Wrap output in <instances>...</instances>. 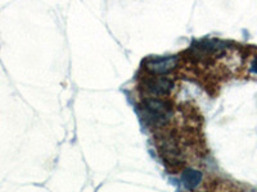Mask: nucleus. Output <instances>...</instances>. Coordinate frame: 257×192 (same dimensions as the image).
I'll return each mask as SVG.
<instances>
[{
    "instance_id": "obj_1",
    "label": "nucleus",
    "mask_w": 257,
    "mask_h": 192,
    "mask_svg": "<svg viewBox=\"0 0 257 192\" xmlns=\"http://www.w3.org/2000/svg\"><path fill=\"white\" fill-rule=\"evenodd\" d=\"M143 88L149 98H164L175 88V84L171 78L162 77L161 74H152L144 82Z\"/></svg>"
},
{
    "instance_id": "obj_2",
    "label": "nucleus",
    "mask_w": 257,
    "mask_h": 192,
    "mask_svg": "<svg viewBox=\"0 0 257 192\" xmlns=\"http://www.w3.org/2000/svg\"><path fill=\"white\" fill-rule=\"evenodd\" d=\"M176 64H178V60L175 56L151 59L147 62V70L151 74H165V73L171 72L176 67Z\"/></svg>"
},
{
    "instance_id": "obj_3",
    "label": "nucleus",
    "mask_w": 257,
    "mask_h": 192,
    "mask_svg": "<svg viewBox=\"0 0 257 192\" xmlns=\"http://www.w3.org/2000/svg\"><path fill=\"white\" fill-rule=\"evenodd\" d=\"M183 180H184L185 186L189 187V188H194L201 180V173L197 172V170H187Z\"/></svg>"
},
{
    "instance_id": "obj_4",
    "label": "nucleus",
    "mask_w": 257,
    "mask_h": 192,
    "mask_svg": "<svg viewBox=\"0 0 257 192\" xmlns=\"http://www.w3.org/2000/svg\"><path fill=\"white\" fill-rule=\"evenodd\" d=\"M251 70H252V72L257 73V59H254V60H253V63H252V66H251Z\"/></svg>"
}]
</instances>
